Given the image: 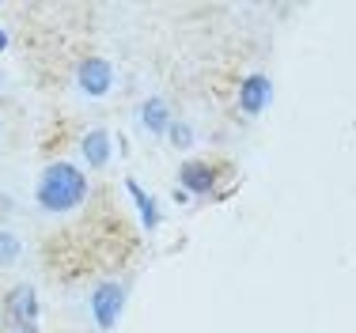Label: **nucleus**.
Masks as SVG:
<instances>
[{
    "mask_svg": "<svg viewBox=\"0 0 356 333\" xmlns=\"http://www.w3.org/2000/svg\"><path fill=\"white\" fill-rule=\"evenodd\" d=\"M220 186V167L209 163V159H186L178 167V190L186 197H213Z\"/></svg>",
    "mask_w": 356,
    "mask_h": 333,
    "instance_id": "obj_3",
    "label": "nucleus"
},
{
    "mask_svg": "<svg viewBox=\"0 0 356 333\" xmlns=\"http://www.w3.org/2000/svg\"><path fill=\"white\" fill-rule=\"evenodd\" d=\"M42 303H38V288L35 284H12L0 300V318L4 322H38Z\"/></svg>",
    "mask_w": 356,
    "mask_h": 333,
    "instance_id": "obj_5",
    "label": "nucleus"
},
{
    "mask_svg": "<svg viewBox=\"0 0 356 333\" xmlns=\"http://www.w3.org/2000/svg\"><path fill=\"white\" fill-rule=\"evenodd\" d=\"M76 88L88 99H106L114 91V65L106 57H83L76 65Z\"/></svg>",
    "mask_w": 356,
    "mask_h": 333,
    "instance_id": "obj_4",
    "label": "nucleus"
},
{
    "mask_svg": "<svg viewBox=\"0 0 356 333\" xmlns=\"http://www.w3.org/2000/svg\"><path fill=\"white\" fill-rule=\"evenodd\" d=\"M0 322H4V318H0Z\"/></svg>",
    "mask_w": 356,
    "mask_h": 333,
    "instance_id": "obj_15",
    "label": "nucleus"
},
{
    "mask_svg": "<svg viewBox=\"0 0 356 333\" xmlns=\"http://www.w3.org/2000/svg\"><path fill=\"white\" fill-rule=\"evenodd\" d=\"M0 91H4V80H0Z\"/></svg>",
    "mask_w": 356,
    "mask_h": 333,
    "instance_id": "obj_14",
    "label": "nucleus"
},
{
    "mask_svg": "<svg viewBox=\"0 0 356 333\" xmlns=\"http://www.w3.org/2000/svg\"><path fill=\"white\" fill-rule=\"evenodd\" d=\"M23 258V238L12 227H0V269H12Z\"/></svg>",
    "mask_w": 356,
    "mask_h": 333,
    "instance_id": "obj_10",
    "label": "nucleus"
},
{
    "mask_svg": "<svg viewBox=\"0 0 356 333\" xmlns=\"http://www.w3.org/2000/svg\"><path fill=\"white\" fill-rule=\"evenodd\" d=\"M125 193H129L133 209H137V216H140V227H144V232H156V227H159V204H156V197L144 190L137 178H125Z\"/></svg>",
    "mask_w": 356,
    "mask_h": 333,
    "instance_id": "obj_9",
    "label": "nucleus"
},
{
    "mask_svg": "<svg viewBox=\"0 0 356 333\" xmlns=\"http://www.w3.org/2000/svg\"><path fill=\"white\" fill-rule=\"evenodd\" d=\"M137 117H140L144 133H152V136H167V129H171V122H175L171 102H167L163 95H148V99H144L140 110H137Z\"/></svg>",
    "mask_w": 356,
    "mask_h": 333,
    "instance_id": "obj_8",
    "label": "nucleus"
},
{
    "mask_svg": "<svg viewBox=\"0 0 356 333\" xmlns=\"http://www.w3.org/2000/svg\"><path fill=\"white\" fill-rule=\"evenodd\" d=\"M80 156H83V163H88L91 170H103L110 159H114V133L103 129V125L88 129L80 136Z\"/></svg>",
    "mask_w": 356,
    "mask_h": 333,
    "instance_id": "obj_7",
    "label": "nucleus"
},
{
    "mask_svg": "<svg viewBox=\"0 0 356 333\" xmlns=\"http://www.w3.org/2000/svg\"><path fill=\"white\" fill-rule=\"evenodd\" d=\"M0 333H42L38 322H0Z\"/></svg>",
    "mask_w": 356,
    "mask_h": 333,
    "instance_id": "obj_12",
    "label": "nucleus"
},
{
    "mask_svg": "<svg viewBox=\"0 0 356 333\" xmlns=\"http://www.w3.org/2000/svg\"><path fill=\"white\" fill-rule=\"evenodd\" d=\"M91 193V178L83 174L76 163L69 159H54L38 170V182H35V204L49 216H65V212L80 209Z\"/></svg>",
    "mask_w": 356,
    "mask_h": 333,
    "instance_id": "obj_1",
    "label": "nucleus"
},
{
    "mask_svg": "<svg viewBox=\"0 0 356 333\" xmlns=\"http://www.w3.org/2000/svg\"><path fill=\"white\" fill-rule=\"evenodd\" d=\"M8 42H12L8 38V27H0V54H8Z\"/></svg>",
    "mask_w": 356,
    "mask_h": 333,
    "instance_id": "obj_13",
    "label": "nucleus"
},
{
    "mask_svg": "<svg viewBox=\"0 0 356 333\" xmlns=\"http://www.w3.org/2000/svg\"><path fill=\"white\" fill-rule=\"evenodd\" d=\"M167 140H171V148H178V152H190V148H193V129H190V122L175 117L171 129H167Z\"/></svg>",
    "mask_w": 356,
    "mask_h": 333,
    "instance_id": "obj_11",
    "label": "nucleus"
},
{
    "mask_svg": "<svg viewBox=\"0 0 356 333\" xmlns=\"http://www.w3.org/2000/svg\"><path fill=\"white\" fill-rule=\"evenodd\" d=\"M235 102H239V110L247 117L266 114L269 102H273V80H269L266 72H250L247 80L239 83V95H235Z\"/></svg>",
    "mask_w": 356,
    "mask_h": 333,
    "instance_id": "obj_6",
    "label": "nucleus"
},
{
    "mask_svg": "<svg viewBox=\"0 0 356 333\" xmlns=\"http://www.w3.org/2000/svg\"><path fill=\"white\" fill-rule=\"evenodd\" d=\"M125 300H129V292H125L122 280H99L95 292H91V300H88L91 322H95L103 333L118 330V322H122V314H125Z\"/></svg>",
    "mask_w": 356,
    "mask_h": 333,
    "instance_id": "obj_2",
    "label": "nucleus"
}]
</instances>
